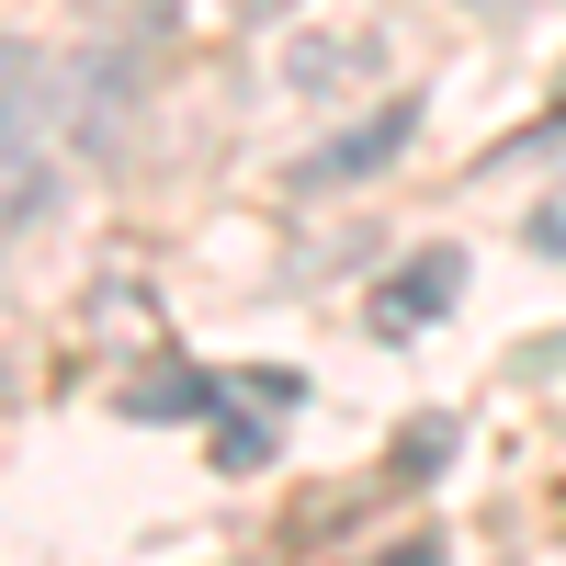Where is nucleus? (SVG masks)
Returning a JSON list of instances; mask_svg holds the SVG:
<instances>
[{"label": "nucleus", "mask_w": 566, "mask_h": 566, "mask_svg": "<svg viewBox=\"0 0 566 566\" xmlns=\"http://www.w3.org/2000/svg\"><path fill=\"white\" fill-rule=\"evenodd\" d=\"M216 464H227V476H250V464H272V431H261V419H227V431H216Z\"/></svg>", "instance_id": "nucleus-7"}, {"label": "nucleus", "mask_w": 566, "mask_h": 566, "mask_svg": "<svg viewBox=\"0 0 566 566\" xmlns=\"http://www.w3.org/2000/svg\"><path fill=\"white\" fill-rule=\"evenodd\" d=\"M453 453V419H419V431L397 442V476H431V464Z\"/></svg>", "instance_id": "nucleus-8"}, {"label": "nucleus", "mask_w": 566, "mask_h": 566, "mask_svg": "<svg viewBox=\"0 0 566 566\" xmlns=\"http://www.w3.org/2000/svg\"><path fill=\"white\" fill-rule=\"evenodd\" d=\"M464 12H488V23H510V12H533V0H464Z\"/></svg>", "instance_id": "nucleus-10"}, {"label": "nucleus", "mask_w": 566, "mask_h": 566, "mask_svg": "<svg viewBox=\"0 0 566 566\" xmlns=\"http://www.w3.org/2000/svg\"><path fill=\"white\" fill-rule=\"evenodd\" d=\"M227 386L216 374H193V363H159V386H125V419H205Z\"/></svg>", "instance_id": "nucleus-6"}, {"label": "nucleus", "mask_w": 566, "mask_h": 566, "mask_svg": "<svg viewBox=\"0 0 566 566\" xmlns=\"http://www.w3.org/2000/svg\"><path fill=\"white\" fill-rule=\"evenodd\" d=\"M386 69V23L363 12V0H340V12H317V23H295L272 45V80L295 91V103H340L352 80H374Z\"/></svg>", "instance_id": "nucleus-2"}, {"label": "nucleus", "mask_w": 566, "mask_h": 566, "mask_svg": "<svg viewBox=\"0 0 566 566\" xmlns=\"http://www.w3.org/2000/svg\"><path fill=\"white\" fill-rule=\"evenodd\" d=\"M453 295H464V250H419L386 295H374V328H386V340H408L419 317H453Z\"/></svg>", "instance_id": "nucleus-5"}, {"label": "nucleus", "mask_w": 566, "mask_h": 566, "mask_svg": "<svg viewBox=\"0 0 566 566\" xmlns=\"http://www.w3.org/2000/svg\"><path fill=\"white\" fill-rule=\"evenodd\" d=\"M522 239H533L544 261H566V193H544V205H533V227H522Z\"/></svg>", "instance_id": "nucleus-9"}, {"label": "nucleus", "mask_w": 566, "mask_h": 566, "mask_svg": "<svg viewBox=\"0 0 566 566\" xmlns=\"http://www.w3.org/2000/svg\"><path fill=\"white\" fill-rule=\"evenodd\" d=\"M408 125H419L408 103H374V114H363L352 136H328L317 159H295V193H328V181H363V170H386V159L408 148Z\"/></svg>", "instance_id": "nucleus-4"}, {"label": "nucleus", "mask_w": 566, "mask_h": 566, "mask_svg": "<svg viewBox=\"0 0 566 566\" xmlns=\"http://www.w3.org/2000/svg\"><path fill=\"white\" fill-rule=\"evenodd\" d=\"M57 136L91 148V159H114L136 136V57H125V45H91V57L57 69Z\"/></svg>", "instance_id": "nucleus-3"}, {"label": "nucleus", "mask_w": 566, "mask_h": 566, "mask_svg": "<svg viewBox=\"0 0 566 566\" xmlns=\"http://www.w3.org/2000/svg\"><path fill=\"white\" fill-rule=\"evenodd\" d=\"M45 136H57V57L0 34V216L45 205Z\"/></svg>", "instance_id": "nucleus-1"}]
</instances>
